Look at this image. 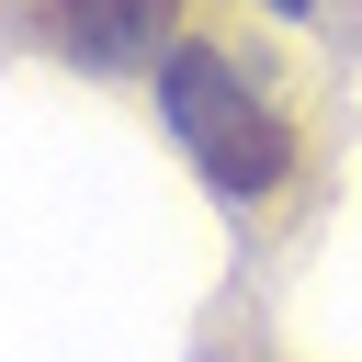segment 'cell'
<instances>
[{
  "mask_svg": "<svg viewBox=\"0 0 362 362\" xmlns=\"http://www.w3.org/2000/svg\"><path fill=\"white\" fill-rule=\"evenodd\" d=\"M158 113H170V136L192 147V170L226 204H272L305 170V136L283 113V79H260L226 34H181L158 57Z\"/></svg>",
  "mask_w": 362,
  "mask_h": 362,
  "instance_id": "1",
  "label": "cell"
},
{
  "mask_svg": "<svg viewBox=\"0 0 362 362\" xmlns=\"http://www.w3.org/2000/svg\"><path fill=\"white\" fill-rule=\"evenodd\" d=\"M68 68H158L181 45V0H34Z\"/></svg>",
  "mask_w": 362,
  "mask_h": 362,
  "instance_id": "2",
  "label": "cell"
},
{
  "mask_svg": "<svg viewBox=\"0 0 362 362\" xmlns=\"http://www.w3.org/2000/svg\"><path fill=\"white\" fill-rule=\"evenodd\" d=\"M283 11H305V0H283Z\"/></svg>",
  "mask_w": 362,
  "mask_h": 362,
  "instance_id": "3",
  "label": "cell"
}]
</instances>
